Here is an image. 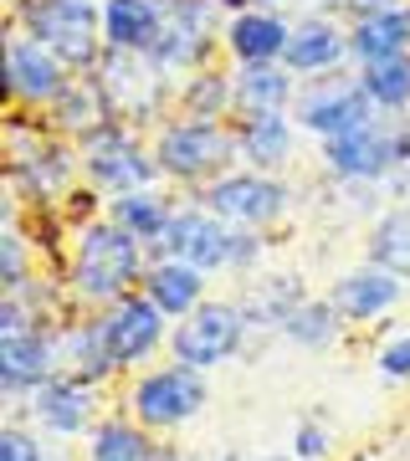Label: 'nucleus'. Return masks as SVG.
Masks as SVG:
<instances>
[{
	"label": "nucleus",
	"instance_id": "nucleus-38",
	"mask_svg": "<svg viewBox=\"0 0 410 461\" xmlns=\"http://www.w3.org/2000/svg\"><path fill=\"white\" fill-rule=\"evenodd\" d=\"M328 446H333V430H328L323 420H297L293 451H297L303 461H323V456H328Z\"/></svg>",
	"mask_w": 410,
	"mask_h": 461
},
{
	"label": "nucleus",
	"instance_id": "nucleus-4",
	"mask_svg": "<svg viewBox=\"0 0 410 461\" xmlns=\"http://www.w3.org/2000/svg\"><path fill=\"white\" fill-rule=\"evenodd\" d=\"M123 411L133 420H144L154 436H175V430H185L190 420H200L211 411V369H190L180 359L144 369V375L129 379Z\"/></svg>",
	"mask_w": 410,
	"mask_h": 461
},
{
	"label": "nucleus",
	"instance_id": "nucleus-16",
	"mask_svg": "<svg viewBox=\"0 0 410 461\" xmlns=\"http://www.w3.org/2000/svg\"><path fill=\"white\" fill-rule=\"evenodd\" d=\"M149 257L154 262L159 257H180V262H190V267H200V272L215 277V272L231 267V226L215 211H205L200 200L196 205H180L159 241H149Z\"/></svg>",
	"mask_w": 410,
	"mask_h": 461
},
{
	"label": "nucleus",
	"instance_id": "nucleus-21",
	"mask_svg": "<svg viewBox=\"0 0 410 461\" xmlns=\"http://www.w3.org/2000/svg\"><path fill=\"white\" fill-rule=\"evenodd\" d=\"M51 375H57V339H51V329L0 333V390H5V400H26Z\"/></svg>",
	"mask_w": 410,
	"mask_h": 461
},
{
	"label": "nucleus",
	"instance_id": "nucleus-3",
	"mask_svg": "<svg viewBox=\"0 0 410 461\" xmlns=\"http://www.w3.org/2000/svg\"><path fill=\"white\" fill-rule=\"evenodd\" d=\"M11 26L51 47L77 77L93 72L98 57L108 51L98 0H11Z\"/></svg>",
	"mask_w": 410,
	"mask_h": 461
},
{
	"label": "nucleus",
	"instance_id": "nucleus-28",
	"mask_svg": "<svg viewBox=\"0 0 410 461\" xmlns=\"http://www.w3.org/2000/svg\"><path fill=\"white\" fill-rule=\"evenodd\" d=\"M159 441L164 436H154L144 420H133L129 411H114L87 436V461H149L159 451Z\"/></svg>",
	"mask_w": 410,
	"mask_h": 461
},
{
	"label": "nucleus",
	"instance_id": "nucleus-27",
	"mask_svg": "<svg viewBox=\"0 0 410 461\" xmlns=\"http://www.w3.org/2000/svg\"><path fill=\"white\" fill-rule=\"evenodd\" d=\"M51 113V129L67 133L72 144H82L87 133H98L103 123H114V103H108V93L98 87V77H72V87H67L62 98L47 108Z\"/></svg>",
	"mask_w": 410,
	"mask_h": 461
},
{
	"label": "nucleus",
	"instance_id": "nucleus-37",
	"mask_svg": "<svg viewBox=\"0 0 410 461\" xmlns=\"http://www.w3.org/2000/svg\"><path fill=\"white\" fill-rule=\"evenodd\" d=\"M375 369L390 384H410V333H395V339H385L375 354Z\"/></svg>",
	"mask_w": 410,
	"mask_h": 461
},
{
	"label": "nucleus",
	"instance_id": "nucleus-25",
	"mask_svg": "<svg viewBox=\"0 0 410 461\" xmlns=\"http://www.w3.org/2000/svg\"><path fill=\"white\" fill-rule=\"evenodd\" d=\"M231 87H236V113L231 118H257V113H287L297 103V77L282 62L267 67H236L231 72Z\"/></svg>",
	"mask_w": 410,
	"mask_h": 461
},
{
	"label": "nucleus",
	"instance_id": "nucleus-14",
	"mask_svg": "<svg viewBox=\"0 0 410 461\" xmlns=\"http://www.w3.org/2000/svg\"><path fill=\"white\" fill-rule=\"evenodd\" d=\"M93 77L98 87L108 93L114 103V118L118 123H144L149 113H159V103L169 98V87H164V72L149 51H103L98 67H93Z\"/></svg>",
	"mask_w": 410,
	"mask_h": 461
},
{
	"label": "nucleus",
	"instance_id": "nucleus-20",
	"mask_svg": "<svg viewBox=\"0 0 410 461\" xmlns=\"http://www.w3.org/2000/svg\"><path fill=\"white\" fill-rule=\"evenodd\" d=\"M51 339H57V375H77V379H93V384H108L118 375L114 354L103 344L98 313L72 308L67 318L51 323Z\"/></svg>",
	"mask_w": 410,
	"mask_h": 461
},
{
	"label": "nucleus",
	"instance_id": "nucleus-34",
	"mask_svg": "<svg viewBox=\"0 0 410 461\" xmlns=\"http://www.w3.org/2000/svg\"><path fill=\"white\" fill-rule=\"evenodd\" d=\"M360 87L369 93L379 113H400L410 108V57H390V62L360 67Z\"/></svg>",
	"mask_w": 410,
	"mask_h": 461
},
{
	"label": "nucleus",
	"instance_id": "nucleus-39",
	"mask_svg": "<svg viewBox=\"0 0 410 461\" xmlns=\"http://www.w3.org/2000/svg\"><path fill=\"white\" fill-rule=\"evenodd\" d=\"M390 5H410V0H349L354 16H369V11H390Z\"/></svg>",
	"mask_w": 410,
	"mask_h": 461
},
{
	"label": "nucleus",
	"instance_id": "nucleus-17",
	"mask_svg": "<svg viewBox=\"0 0 410 461\" xmlns=\"http://www.w3.org/2000/svg\"><path fill=\"white\" fill-rule=\"evenodd\" d=\"M410 282L395 277L390 267H379L364 257L360 267H349L344 277L328 287V297H333V308L349 318V323H379V318H390L395 308H400V297H405Z\"/></svg>",
	"mask_w": 410,
	"mask_h": 461
},
{
	"label": "nucleus",
	"instance_id": "nucleus-11",
	"mask_svg": "<svg viewBox=\"0 0 410 461\" xmlns=\"http://www.w3.org/2000/svg\"><path fill=\"white\" fill-rule=\"evenodd\" d=\"M293 118H297V129L313 133V139H339V133H354L364 123H375L379 108L360 87V72L354 77L328 72V77H308V87H297Z\"/></svg>",
	"mask_w": 410,
	"mask_h": 461
},
{
	"label": "nucleus",
	"instance_id": "nucleus-41",
	"mask_svg": "<svg viewBox=\"0 0 410 461\" xmlns=\"http://www.w3.org/2000/svg\"><path fill=\"white\" fill-rule=\"evenodd\" d=\"M257 461H303L297 451H267V456H257Z\"/></svg>",
	"mask_w": 410,
	"mask_h": 461
},
{
	"label": "nucleus",
	"instance_id": "nucleus-23",
	"mask_svg": "<svg viewBox=\"0 0 410 461\" xmlns=\"http://www.w3.org/2000/svg\"><path fill=\"white\" fill-rule=\"evenodd\" d=\"M236 144H241V165L246 169H267L278 175L297 149V118L287 113H257V118H236Z\"/></svg>",
	"mask_w": 410,
	"mask_h": 461
},
{
	"label": "nucleus",
	"instance_id": "nucleus-19",
	"mask_svg": "<svg viewBox=\"0 0 410 461\" xmlns=\"http://www.w3.org/2000/svg\"><path fill=\"white\" fill-rule=\"evenodd\" d=\"M344 62H354L349 26H339L333 16H318V11L293 21V36H287V51H282V67L293 77H328V72H344Z\"/></svg>",
	"mask_w": 410,
	"mask_h": 461
},
{
	"label": "nucleus",
	"instance_id": "nucleus-13",
	"mask_svg": "<svg viewBox=\"0 0 410 461\" xmlns=\"http://www.w3.org/2000/svg\"><path fill=\"white\" fill-rule=\"evenodd\" d=\"M98 329H103V344H108L118 369H139V364H149L164 348L175 323L149 303L144 287H133V293L114 297L108 308H98Z\"/></svg>",
	"mask_w": 410,
	"mask_h": 461
},
{
	"label": "nucleus",
	"instance_id": "nucleus-22",
	"mask_svg": "<svg viewBox=\"0 0 410 461\" xmlns=\"http://www.w3.org/2000/svg\"><path fill=\"white\" fill-rule=\"evenodd\" d=\"M205 282H211V272H200V267L180 262V257H159L144 272V293L169 323H180L185 313H196L205 303Z\"/></svg>",
	"mask_w": 410,
	"mask_h": 461
},
{
	"label": "nucleus",
	"instance_id": "nucleus-40",
	"mask_svg": "<svg viewBox=\"0 0 410 461\" xmlns=\"http://www.w3.org/2000/svg\"><path fill=\"white\" fill-rule=\"evenodd\" d=\"M149 461H185V456H180V451H175V446H164V441H159V451H154V456H149Z\"/></svg>",
	"mask_w": 410,
	"mask_h": 461
},
{
	"label": "nucleus",
	"instance_id": "nucleus-10",
	"mask_svg": "<svg viewBox=\"0 0 410 461\" xmlns=\"http://www.w3.org/2000/svg\"><path fill=\"white\" fill-rule=\"evenodd\" d=\"M323 169L344 185H385L395 169H410V133L375 118L354 133L323 139Z\"/></svg>",
	"mask_w": 410,
	"mask_h": 461
},
{
	"label": "nucleus",
	"instance_id": "nucleus-35",
	"mask_svg": "<svg viewBox=\"0 0 410 461\" xmlns=\"http://www.w3.org/2000/svg\"><path fill=\"white\" fill-rule=\"evenodd\" d=\"M26 282H32V251H26V236L11 215L0 230V293H21Z\"/></svg>",
	"mask_w": 410,
	"mask_h": 461
},
{
	"label": "nucleus",
	"instance_id": "nucleus-12",
	"mask_svg": "<svg viewBox=\"0 0 410 461\" xmlns=\"http://www.w3.org/2000/svg\"><path fill=\"white\" fill-rule=\"evenodd\" d=\"M72 77H77V72H72L51 47H41L36 36H26L21 26L5 32V98L16 103V108L47 113L51 103L72 87Z\"/></svg>",
	"mask_w": 410,
	"mask_h": 461
},
{
	"label": "nucleus",
	"instance_id": "nucleus-9",
	"mask_svg": "<svg viewBox=\"0 0 410 461\" xmlns=\"http://www.w3.org/2000/svg\"><path fill=\"white\" fill-rule=\"evenodd\" d=\"M246 323L241 303H231V297H205L196 313H185L175 329H169V359L190 364V369H215V364L236 359L246 348Z\"/></svg>",
	"mask_w": 410,
	"mask_h": 461
},
{
	"label": "nucleus",
	"instance_id": "nucleus-1",
	"mask_svg": "<svg viewBox=\"0 0 410 461\" xmlns=\"http://www.w3.org/2000/svg\"><path fill=\"white\" fill-rule=\"evenodd\" d=\"M149 241L133 236L129 226H118L114 215H87L72 230V251H67V272H62V293L72 297V308L98 313L114 297L144 287L149 272Z\"/></svg>",
	"mask_w": 410,
	"mask_h": 461
},
{
	"label": "nucleus",
	"instance_id": "nucleus-30",
	"mask_svg": "<svg viewBox=\"0 0 410 461\" xmlns=\"http://www.w3.org/2000/svg\"><path fill=\"white\" fill-rule=\"evenodd\" d=\"M303 277H262L257 287H246V297H236L241 303V313L251 329H267V333H278L282 323H287V313H293L297 303H303Z\"/></svg>",
	"mask_w": 410,
	"mask_h": 461
},
{
	"label": "nucleus",
	"instance_id": "nucleus-5",
	"mask_svg": "<svg viewBox=\"0 0 410 461\" xmlns=\"http://www.w3.org/2000/svg\"><path fill=\"white\" fill-rule=\"evenodd\" d=\"M82 175L93 190H108V195H129V190H154L164 180L159 159H154V149H144L139 129L129 123H103L98 133H87L82 139Z\"/></svg>",
	"mask_w": 410,
	"mask_h": 461
},
{
	"label": "nucleus",
	"instance_id": "nucleus-7",
	"mask_svg": "<svg viewBox=\"0 0 410 461\" xmlns=\"http://www.w3.org/2000/svg\"><path fill=\"white\" fill-rule=\"evenodd\" d=\"M200 205L215 211L226 226H251V230H267L278 226L287 205H293V185L282 175H267V169H226L221 180L200 185Z\"/></svg>",
	"mask_w": 410,
	"mask_h": 461
},
{
	"label": "nucleus",
	"instance_id": "nucleus-36",
	"mask_svg": "<svg viewBox=\"0 0 410 461\" xmlns=\"http://www.w3.org/2000/svg\"><path fill=\"white\" fill-rule=\"evenodd\" d=\"M267 257V236L251 226H231V267L226 272H257Z\"/></svg>",
	"mask_w": 410,
	"mask_h": 461
},
{
	"label": "nucleus",
	"instance_id": "nucleus-26",
	"mask_svg": "<svg viewBox=\"0 0 410 461\" xmlns=\"http://www.w3.org/2000/svg\"><path fill=\"white\" fill-rule=\"evenodd\" d=\"M103 41L114 51H149L164 32V0H98Z\"/></svg>",
	"mask_w": 410,
	"mask_h": 461
},
{
	"label": "nucleus",
	"instance_id": "nucleus-29",
	"mask_svg": "<svg viewBox=\"0 0 410 461\" xmlns=\"http://www.w3.org/2000/svg\"><path fill=\"white\" fill-rule=\"evenodd\" d=\"M282 339L293 348H308V354H323V348L344 344L349 333V318L333 308V297H303L293 313H287V323H282Z\"/></svg>",
	"mask_w": 410,
	"mask_h": 461
},
{
	"label": "nucleus",
	"instance_id": "nucleus-32",
	"mask_svg": "<svg viewBox=\"0 0 410 461\" xmlns=\"http://www.w3.org/2000/svg\"><path fill=\"white\" fill-rule=\"evenodd\" d=\"M175 103H180V113H190V118H231V113H236V87H231V72H221V67H211V62L196 67V72L180 83Z\"/></svg>",
	"mask_w": 410,
	"mask_h": 461
},
{
	"label": "nucleus",
	"instance_id": "nucleus-18",
	"mask_svg": "<svg viewBox=\"0 0 410 461\" xmlns=\"http://www.w3.org/2000/svg\"><path fill=\"white\" fill-rule=\"evenodd\" d=\"M287 36H293V21L272 11V5H241L226 16V32H221V47L236 67H267L282 62L287 51Z\"/></svg>",
	"mask_w": 410,
	"mask_h": 461
},
{
	"label": "nucleus",
	"instance_id": "nucleus-2",
	"mask_svg": "<svg viewBox=\"0 0 410 461\" xmlns=\"http://www.w3.org/2000/svg\"><path fill=\"white\" fill-rule=\"evenodd\" d=\"M154 159H159L164 180L175 185H211L221 180L226 169L241 165V144H236V123L226 118H190V113H175L154 133Z\"/></svg>",
	"mask_w": 410,
	"mask_h": 461
},
{
	"label": "nucleus",
	"instance_id": "nucleus-6",
	"mask_svg": "<svg viewBox=\"0 0 410 461\" xmlns=\"http://www.w3.org/2000/svg\"><path fill=\"white\" fill-rule=\"evenodd\" d=\"M82 169V149L67 144V139H51L47 129H26V123H11V185L32 205H51L72 190Z\"/></svg>",
	"mask_w": 410,
	"mask_h": 461
},
{
	"label": "nucleus",
	"instance_id": "nucleus-8",
	"mask_svg": "<svg viewBox=\"0 0 410 461\" xmlns=\"http://www.w3.org/2000/svg\"><path fill=\"white\" fill-rule=\"evenodd\" d=\"M11 405H16V420H32L57 441H82L103 420V384L77 375H51L26 400H11Z\"/></svg>",
	"mask_w": 410,
	"mask_h": 461
},
{
	"label": "nucleus",
	"instance_id": "nucleus-15",
	"mask_svg": "<svg viewBox=\"0 0 410 461\" xmlns=\"http://www.w3.org/2000/svg\"><path fill=\"white\" fill-rule=\"evenodd\" d=\"M221 11H226V0H164V32L149 47V57L164 72H196V67H205L215 32H226Z\"/></svg>",
	"mask_w": 410,
	"mask_h": 461
},
{
	"label": "nucleus",
	"instance_id": "nucleus-33",
	"mask_svg": "<svg viewBox=\"0 0 410 461\" xmlns=\"http://www.w3.org/2000/svg\"><path fill=\"white\" fill-rule=\"evenodd\" d=\"M364 257L379 262V267H390L395 277L410 282V200L405 205H390V211L369 226V247H364Z\"/></svg>",
	"mask_w": 410,
	"mask_h": 461
},
{
	"label": "nucleus",
	"instance_id": "nucleus-24",
	"mask_svg": "<svg viewBox=\"0 0 410 461\" xmlns=\"http://www.w3.org/2000/svg\"><path fill=\"white\" fill-rule=\"evenodd\" d=\"M349 51L354 62H390V57H410V5H390V11H369V16L349 21Z\"/></svg>",
	"mask_w": 410,
	"mask_h": 461
},
{
	"label": "nucleus",
	"instance_id": "nucleus-31",
	"mask_svg": "<svg viewBox=\"0 0 410 461\" xmlns=\"http://www.w3.org/2000/svg\"><path fill=\"white\" fill-rule=\"evenodd\" d=\"M175 211H180V200L164 195L159 185H154V190H129V195L108 200V215H114L118 226H129L133 236H144V241H159L164 226L175 221Z\"/></svg>",
	"mask_w": 410,
	"mask_h": 461
}]
</instances>
